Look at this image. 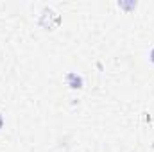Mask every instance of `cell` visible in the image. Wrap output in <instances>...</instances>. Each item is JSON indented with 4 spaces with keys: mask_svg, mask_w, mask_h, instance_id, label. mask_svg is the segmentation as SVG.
Instances as JSON below:
<instances>
[{
    "mask_svg": "<svg viewBox=\"0 0 154 152\" xmlns=\"http://www.w3.org/2000/svg\"><path fill=\"white\" fill-rule=\"evenodd\" d=\"M65 82H66V86L72 88V90H81V88L84 86V79H82V75H79L77 72H68V74L65 75Z\"/></svg>",
    "mask_w": 154,
    "mask_h": 152,
    "instance_id": "6da1fadb",
    "label": "cell"
},
{
    "mask_svg": "<svg viewBox=\"0 0 154 152\" xmlns=\"http://www.w3.org/2000/svg\"><path fill=\"white\" fill-rule=\"evenodd\" d=\"M118 7H125V9H134V7H136V2H124V0H120V2H118Z\"/></svg>",
    "mask_w": 154,
    "mask_h": 152,
    "instance_id": "7a4b0ae2",
    "label": "cell"
},
{
    "mask_svg": "<svg viewBox=\"0 0 154 152\" xmlns=\"http://www.w3.org/2000/svg\"><path fill=\"white\" fill-rule=\"evenodd\" d=\"M149 61H151V63L154 65V47L151 48V52H149Z\"/></svg>",
    "mask_w": 154,
    "mask_h": 152,
    "instance_id": "3957f363",
    "label": "cell"
},
{
    "mask_svg": "<svg viewBox=\"0 0 154 152\" xmlns=\"http://www.w3.org/2000/svg\"><path fill=\"white\" fill-rule=\"evenodd\" d=\"M2 125H4V116L0 114V129H2Z\"/></svg>",
    "mask_w": 154,
    "mask_h": 152,
    "instance_id": "277c9868",
    "label": "cell"
}]
</instances>
